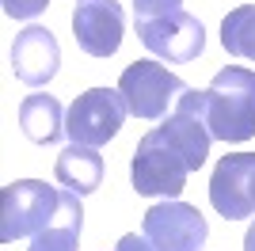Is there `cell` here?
Listing matches in <instances>:
<instances>
[{"label":"cell","mask_w":255,"mask_h":251,"mask_svg":"<svg viewBox=\"0 0 255 251\" xmlns=\"http://www.w3.org/2000/svg\"><path fill=\"white\" fill-rule=\"evenodd\" d=\"M0 4H4V15L11 19H34L50 8V0H0Z\"/></svg>","instance_id":"obj_15"},{"label":"cell","mask_w":255,"mask_h":251,"mask_svg":"<svg viewBox=\"0 0 255 251\" xmlns=\"http://www.w3.org/2000/svg\"><path fill=\"white\" fill-rule=\"evenodd\" d=\"M141 236L156 251H198L210 236V225L194 206L179 198H168L152 206L141 221Z\"/></svg>","instance_id":"obj_7"},{"label":"cell","mask_w":255,"mask_h":251,"mask_svg":"<svg viewBox=\"0 0 255 251\" xmlns=\"http://www.w3.org/2000/svg\"><path fill=\"white\" fill-rule=\"evenodd\" d=\"M65 115H69V111L46 92H34V95H27L19 103V126H23V133H27V141H34V145H53V141H61Z\"/></svg>","instance_id":"obj_12"},{"label":"cell","mask_w":255,"mask_h":251,"mask_svg":"<svg viewBox=\"0 0 255 251\" xmlns=\"http://www.w3.org/2000/svg\"><path fill=\"white\" fill-rule=\"evenodd\" d=\"M61 213V190L46 187L38 179H15L0 190V240H23L38 236Z\"/></svg>","instance_id":"obj_3"},{"label":"cell","mask_w":255,"mask_h":251,"mask_svg":"<svg viewBox=\"0 0 255 251\" xmlns=\"http://www.w3.org/2000/svg\"><path fill=\"white\" fill-rule=\"evenodd\" d=\"M210 126L202 118V92L187 88L168 118H160L137 141L129 160L133 190L145 198H179L187 175L198 171L210 156Z\"/></svg>","instance_id":"obj_1"},{"label":"cell","mask_w":255,"mask_h":251,"mask_svg":"<svg viewBox=\"0 0 255 251\" xmlns=\"http://www.w3.org/2000/svg\"><path fill=\"white\" fill-rule=\"evenodd\" d=\"M210 206L225 221L255 217V152H229L210 175Z\"/></svg>","instance_id":"obj_8"},{"label":"cell","mask_w":255,"mask_h":251,"mask_svg":"<svg viewBox=\"0 0 255 251\" xmlns=\"http://www.w3.org/2000/svg\"><path fill=\"white\" fill-rule=\"evenodd\" d=\"M115 251H156V248H152V244L145 240V236L129 232V236H122V240H118V248H115Z\"/></svg>","instance_id":"obj_17"},{"label":"cell","mask_w":255,"mask_h":251,"mask_svg":"<svg viewBox=\"0 0 255 251\" xmlns=\"http://www.w3.org/2000/svg\"><path fill=\"white\" fill-rule=\"evenodd\" d=\"M183 0H133V15L137 19H156V15H168V11H179Z\"/></svg>","instance_id":"obj_16"},{"label":"cell","mask_w":255,"mask_h":251,"mask_svg":"<svg viewBox=\"0 0 255 251\" xmlns=\"http://www.w3.org/2000/svg\"><path fill=\"white\" fill-rule=\"evenodd\" d=\"M126 99L118 88H88L84 95H76L69 115H65V133L73 145H107L111 137L126 122Z\"/></svg>","instance_id":"obj_5"},{"label":"cell","mask_w":255,"mask_h":251,"mask_svg":"<svg viewBox=\"0 0 255 251\" xmlns=\"http://www.w3.org/2000/svg\"><path fill=\"white\" fill-rule=\"evenodd\" d=\"M126 34V11L118 0H80L73 11V38L88 57H111Z\"/></svg>","instance_id":"obj_9"},{"label":"cell","mask_w":255,"mask_h":251,"mask_svg":"<svg viewBox=\"0 0 255 251\" xmlns=\"http://www.w3.org/2000/svg\"><path fill=\"white\" fill-rule=\"evenodd\" d=\"M118 92H122L126 111L133 118L160 122V118H168V107L179 103L187 84L160 61H133V65H126V73L118 76Z\"/></svg>","instance_id":"obj_4"},{"label":"cell","mask_w":255,"mask_h":251,"mask_svg":"<svg viewBox=\"0 0 255 251\" xmlns=\"http://www.w3.org/2000/svg\"><path fill=\"white\" fill-rule=\"evenodd\" d=\"M57 65H61V46L53 38V31L46 27H27V31L15 34L11 42V69L23 84L31 88H42L57 76Z\"/></svg>","instance_id":"obj_10"},{"label":"cell","mask_w":255,"mask_h":251,"mask_svg":"<svg viewBox=\"0 0 255 251\" xmlns=\"http://www.w3.org/2000/svg\"><path fill=\"white\" fill-rule=\"evenodd\" d=\"M202 118L213 141L240 145L255 137V73L240 65H225L202 88Z\"/></svg>","instance_id":"obj_2"},{"label":"cell","mask_w":255,"mask_h":251,"mask_svg":"<svg viewBox=\"0 0 255 251\" xmlns=\"http://www.w3.org/2000/svg\"><path fill=\"white\" fill-rule=\"evenodd\" d=\"M137 38L141 46L168 65H187L198 61L206 50V27L202 19H194L191 11H168L156 19H137Z\"/></svg>","instance_id":"obj_6"},{"label":"cell","mask_w":255,"mask_h":251,"mask_svg":"<svg viewBox=\"0 0 255 251\" xmlns=\"http://www.w3.org/2000/svg\"><path fill=\"white\" fill-rule=\"evenodd\" d=\"M244 251H255V221H252V229H248V236H244Z\"/></svg>","instance_id":"obj_18"},{"label":"cell","mask_w":255,"mask_h":251,"mask_svg":"<svg viewBox=\"0 0 255 251\" xmlns=\"http://www.w3.org/2000/svg\"><path fill=\"white\" fill-rule=\"evenodd\" d=\"M53 175H57V183L65 190L84 198V194L99 190V183H103V156L92 145H69L53 164Z\"/></svg>","instance_id":"obj_11"},{"label":"cell","mask_w":255,"mask_h":251,"mask_svg":"<svg viewBox=\"0 0 255 251\" xmlns=\"http://www.w3.org/2000/svg\"><path fill=\"white\" fill-rule=\"evenodd\" d=\"M80 229H84V209H80V194L61 190V213L46 232L31 236L27 251H80Z\"/></svg>","instance_id":"obj_13"},{"label":"cell","mask_w":255,"mask_h":251,"mask_svg":"<svg viewBox=\"0 0 255 251\" xmlns=\"http://www.w3.org/2000/svg\"><path fill=\"white\" fill-rule=\"evenodd\" d=\"M221 46L233 57L255 61V4H240L221 19Z\"/></svg>","instance_id":"obj_14"}]
</instances>
